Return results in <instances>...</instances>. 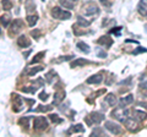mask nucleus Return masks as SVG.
<instances>
[{
    "mask_svg": "<svg viewBox=\"0 0 147 137\" xmlns=\"http://www.w3.org/2000/svg\"><path fill=\"white\" fill-rule=\"evenodd\" d=\"M12 7V4L10 0H3V9L4 10H10Z\"/></svg>",
    "mask_w": 147,
    "mask_h": 137,
    "instance_id": "c756f323",
    "label": "nucleus"
},
{
    "mask_svg": "<svg viewBox=\"0 0 147 137\" xmlns=\"http://www.w3.org/2000/svg\"><path fill=\"white\" fill-rule=\"evenodd\" d=\"M112 79H114V77H113V76H109V80L107 81V85H110V83H112Z\"/></svg>",
    "mask_w": 147,
    "mask_h": 137,
    "instance_id": "58836bf2",
    "label": "nucleus"
},
{
    "mask_svg": "<svg viewBox=\"0 0 147 137\" xmlns=\"http://www.w3.org/2000/svg\"><path fill=\"white\" fill-rule=\"evenodd\" d=\"M132 116H134V119H136L137 121H144V120H146V119H147V113L136 109V110L132 111Z\"/></svg>",
    "mask_w": 147,
    "mask_h": 137,
    "instance_id": "4468645a",
    "label": "nucleus"
},
{
    "mask_svg": "<svg viewBox=\"0 0 147 137\" xmlns=\"http://www.w3.org/2000/svg\"><path fill=\"white\" fill-rule=\"evenodd\" d=\"M52 108H53L52 105H45V107H44V105H39V108L36 109V111H44V113H45V111L52 110Z\"/></svg>",
    "mask_w": 147,
    "mask_h": 137,
    "instance_id": "2f4dec72",
    "label": "nucleus"
},
{
    "mask_svg": "<svg viewBox=\"0 0 147 137\" xmlns=\"http://www.w3.org/2000/svg\"><path fill=\"white\" fill-rule=\"evenodd\" d=\"M48 127V120L44 116H37L33 120V129L34 130H45Z\"/></svg>",
    "mask_w": 147,
    "mask_h": 137,
    "instance_id": "20e7f679",
    "label": "nucleus"
},
{
    "mask_svg": "<svg viewBox=\"0 0 147 137\" xmlns=\"http://www.w3.org/2000/svg\"><path fill=\"white\" fill-rule=\"evenodd\" d=\"M137 10H139L140 15L147 17V0H140L139 5H137Z\"/></svg>",
    "mask_w": 147,
    "mask_h": 137,
    "instance_id": "ddd939ff",
    "label": "nucleus"
},
{
    "mask_svg": "<svg viewBox=\"0 0 147 137\" xmlns=\"http://www.w3.org/2000/svg\"><path fill=\"white\" fill-rule=\"evenodd\" d=\"M97 43L103 45V47H105V48H109V47H112V44H113V38L108 37V36H103V37H100L97 40Z\"/></svg>",
    "mask_w": 147,
    "mask_h": 137,
    "instance_id": "9d476101",
    "label": "nucleus"
},
{
    "mask_svg": "<svg viewBox=\"0 0 147 137\" xmlns=\"http://www.w3.org/2000/svg\"><path fill=\"white\" fill-rule=\"evenodd\" d=\"M28 122H30V118H22L20 121H18V124L20 125H25V127L28 126Z\"/></svg>",
    "mask_w": 147,
    "mask_h": 137,
    "instance_id": "473e14b6",
    "label": "nucleus"
},
{
    "mask_svg": "<svg viewBox=\"0 0 147 137\" xmlns=\"http://www.w3.org/2000/svg\"><path fill=\"white\" fill-rule=\"evenodd\" d=\"M39 99L40 100H47L48 99V94L45 93V92H42V93L39 94Z\"/></svg>",
    "mask_w": 147,
    "mask_h": 137,
    "instance_id": "f704fd0d",
    "label": "nucleus"
},
{
    "mask_svg": "<svg viewBox=\"0 0 147 137\" xmlns=\"http://www.w3.org/2000/svg\"><path fill=\"white\" fill-rule=\"evenodd\" d=\"M112 116L114 119H117L118 121H120V122H126V120L129 119V110L126 109V107L115 108L112 111Z\"/></svg>",
    "mask_w": 147,
    "mask_h": 137,
    "instance_id": "f257e3e1",
    "label": "nucleus"
},
{
    "mask_svg": "<svg viewBox=\"0 0 147 137\" xmlns=\"http://www.w3.org/2000/svg\"><path fill=\"white\" fill-rule=\"evenodd\" d=\"M64 97H65V92L64 91H59V92H57L54 94V100H53V104H60V102L64 99Z\"/></svg>",
    "mask_w": 147,
    "mask_h": 137,
    "instance_id": "f3484780",
    "label": "nucleus"
},
{
    "mask_svg": "<svg viewBox=\"0 0 147 137\" xmlns=\"http://www.w3.org/2000/svg\"><path fill=\"white\" fill-rule=\"evenodd\" d=\"M12 104H13V111H20L22 110V107H24V100L18 94H13L12 95Z\"/></svg>",
    "mask_w": 147,
    "mask_h": 137,
    "instance_id": "423d86ee",
    "label": "nucleus"
},
{
    "mask_svg": "<svg viewBox=\"0 0 147 137\" xmlns=\"http://www.w3.org/2000/svg\"><path fill=\"white\" fill-rule=\"evenodd\" d=\"M96 53H97V56L98 58H107V53L103 52L102 48H96Z\"/></svg>",
    "mask_w": 147,
    "mask_h": 137,
    "instance_id": "7c9ffc66",
    "label": "nucleus"
},
{
    "mask_svg": "<svg viewBox=\"0 0 147 137\" xmlns=\"http://www.w3.org/2000/svg\"><path fill=\"white\" fill-rule=\"evenodd\" d=\"M103 80V74H96L93 76H91L87 79V83H90V85H98Z\"/></svg>",
    "mask_w": 147,
    "mask_h": 137,
    "instance_id": "f8f14e48",
    "label": "nucleus"
},
{
    "mask_svg": "<svg viewBox=\"0 0 147 137\" xmlns=\"http://www.w3.org/2000/svg\"><path fill=\"white\" fill-rule=\"evenodd\" d=\"M52 16L57 20H69L71 17V13L69 11L63 10V9H60L59 6H55L52 10Z\"/></svg>",
    "mask_w": 147,
    "mask_h": 137,
    "instance_id": "f03ea898",
    "label": "nucleus"
},
{
    "mask_svg": "<svg viewBox=\"0 0 147 137\" xmlns=\"http://www.w3.org/2000/svg\"><path fill=\"white\" fill-rule=\"evenodd\" d=\"M77 24H79L80 26H82V27H85V28H86V27H88V26L91 25V22H90V21H87V20H85L84 17L79 16V17H77Z\"/></svg>",
    "mask_w": 147,
    "mask_h": 137,
    "instance_id": "5701e85b",
    "label": "nucleus"
},
{
    "mask_svg": "<svg viewBox=\"0 0 147 137\" xmlns=\"http://www.w3.org/2000/svg\"><path fill=\"white\" fill-rule=\"evenodd\" d=\"M59 3L65 9H74V6H75V4H74V1H71V0H59Z\"/></svg>",
    "mask_w": 147,
    "mask_h": 137,
    "instance_id": "4be33fe9",
    "label": "nucleus"
},
{
    "mask_svg": "<svg viewBox=\"0 0 147 137\" xmlns=\"http://www.w3.org/2000/svg\"><path fill=\"white\" fill-rule=\"evenodd\" d=\"M85 15L86 16H93V15H97L99 12V7L96 5V4H88L86 7H85Z\"/></svg>",
    "mask_w": 147,
    "mask_h": 137,
    "instance_id": "6e6552de",
    "label": "nucleus"
},
{
    "mask_svg": "<svg viewBox=\"0 0 147 137\" xmlns=\"http://www.w3.org/2000/svg\"><path fill=\"white\" fill-rule=\"evenodd\" d=\"M139 105H140V107H144L145 109H147V103H146V102H141Z\"/></svg>",
    "mask_w": 147,
    "mask_h": 137,
    "instance_id": "4c0bfd02",
    "label": "nucleus"
},
{
    "mask_svg": "<svg viewBox=\"0 0 147 137\" xmlns=\"http://www.w3.org/2000/svg\"><path fill=\"white\" fill-rule=\"evenodd\" d=\"M85 129H84V126H82L81 124H77V125H74L71 126L70 129H69L66 131V135H71V134H77V132H84Z\"/></svg>",
    "mask_w": 147,
    "mask_h": 137,
    "instance_id": "dca6fc26",
    "label": "nucleus"
},
{
    "mask_svg": "<svg viewBox=\"0 0 147 137\" xmlns=\"http://www.w3.org/2000/svg\"><path fill=\"white\" fill-rule=\"evenodd\" d=\"M86 64H88V61L85 60V59H76L75 61H72L71 62V67H79V66H84L86 65Z\"/></svg>",
    "mask_w": 147,
    "mask_h": 137,
    "instance_id": "aec40b11",
    "label": "nucleus"
},
{
    "mask_svg": "<svg viewBox=\"0 0 147 137\" xmlns=\"http://www.w3.org/2000/svg\"><path fill=\"white\" fill-rule=\"evenodd\" d=\"M99 1H100V4H102L105 9H107V10H109V7L112 6V4H110L109 1H107V0H99Z\"/></svg>",
    "mask_w": 147,
    "mask_h": 137,
    "instance_id": "72a5a7b5",
    "label": "nucleus"
},
{
    "mask_svg": "<svg viewBox=\"0 0 147 137\" xmlns=\"http://www.w3.org/2000/svg\"><path fill=\"white\" fill-rule=\"evenodd\" d=\"M141 52H147V49L146 48H141V47H139V49H136L135 52H134V54H139V53H141Z\"/></svg>",
    "mask_w": 147,
    "mask_h": 137,
    "instance_id": "c9c22d12",
    "label": "nucleus"
},
{
    "mask_svg": "<svg viewBox=\"0 0 147 137\" xmlns=\"http://www.w3.org/2000/svg\"><path fill=\"white\" fill-rule=\"evenodd\" d=\"M71 1H74V3H75V1H77V0H71Z\"/></svg>",
    "mask_w": 147,
    "mask_h": 137,
    "instance_id": "ea45409f",
    "label": "nucleus"
},
{
    "mask_svg": "<svg viewBox=\"0 0 147 137\" xmlns=\"http://www.w3.org/2000/svg\"><path fill=\"white\" fill-rule=\"evenodd\" d=\"M57 76V74H55L54 70H50L47 75H45V80H47L48 83H53V77Z\"/></svg>",
    "mask_w": 147,
    "mask_h": 137,
    "instance_id": "a878e982",
    "label": "nucleus"
},
{
    "mask_svg": "<svg viewBox=\"0 0 147 137\" xmlns=\"http://www.w3.org/2000/svg\"><path fill=\"white\" fill-rule=\"evenodd\" d=\"M91 136H104V132H103V130L100 129V127H96V129L92 131Z\"/></svg>",
    "mask_w": 147,
    "mask_h": 137,
    "instance_id": "cd10ccee",
    "label": "nucleus"
},
{
    "mask_svg": "<svg viewBox=\"0 0 147 137\" xmlns=\"http://www.w3.org/2000/svg\"><path fill=\"white\" fill-rule=\"evenodd\" d=\"M42 70H43V67H42V66H37V67H33V68H32L31 71H28V74H27V75H28V76H33V75L37 74V72H39V71H42Z\"/></svg>",
    "mask_w": 147,
    "mask_h": 137,
    "instance_id": "c85d7f7f",
    "label": "nucleus"
},
{
    "mask_svg": "<svg viewBox=\"0 0 147 137\" xmlns=\"http://www.w3.org/2000/svg\"><path fill=\"white\" fill-rule=\"evenodd\" d=\"M105 102L108 103L109 107H115L118 100H117V97L113 93H109V94H107V97H105Z\"/></svg>",
    "mask_w": 147,
    "mask_h": 137,
    "instance_id": "a211bd4d",
    "label": "nucleus"
},
{
    "mask_svg": "<svg viewBox=\"0 0 147 137\" xmlns=\"http://www.w3.org/2000/svg\"><path fill=\"white\" fill-rule=\"evenodd\" d=\"M17 45L20 48H27V47H30L31 45V40L26 37V36H20V37L17 38Z\"/></svg>",
    "mask_w": 147,
    "mask_h": 137,
    "instance_id": "9b49d317",
    "label": "nucleus"
},
{
    "mask_svg": "<svg viewBox=\"0 0 147 137\" xmlns=\"http://www.w3.org/2000/svg\"><path fill=\"white\" fill-rule=\"evenodd\" d=\"M76 47H77V48H79V49L81 50V52H84L85 54H88V53L91 52V49H90V47H88V45H87L86 43H84V42H79V43H77V44H76Z\"/></svg>",
    "mask_w": 147,
    "mask_h": 137,
    "instance_id": "6ab92c4d",
    "label": "nucleus"
},
{
    "mask_svg": "<svg viewBox=\"0 0 147 137\" xmlns=\"http://www.w3.org/2000/svg\"><path fill=\"white\" fill-rule=\"evenodd\" d=\"M120 31H121V27H115V30H112L110 32H112V33H115V34H119Z\"/></svg>",
    "mask_w": 147,
    "mask_h": 137,
    "instance_id": "e433bc0d",
    "label": "nucleus"
},
{
    "mask_svg": "<svg viewBox=\"0 0 147 137\" xmlns=\"http://www.w3.org/2000/svg\"><path fill=\"white\" fill-rule=\"evenodd\" d=\"M132 102H134V95L127 94L120 99V107H127V105H130V104H132Z\"/></svg>",
    "mask_w": 147,
    "mask_h": 137,
    "instance_id": "2eb2a0df",
    "label": "nucleus"
},
{
    "mask_svg": "<svg viewBox=\"0 0 147 137\" xmlns=\"http://www.w3.org/2000/svg\"><path fill=\"white\" fill-rule=\"evenodd\" d=\"M26 20H27V22H28V25L31 27H33L37 24V21H38V16L37 15H27Z\"/></svg>",
    "mask_w": 147,
    "mask_h": 137,
    "instance_id": "412c9836",
    "label": "nucleus"
},
{
    "mask_svg": "<svg viewBox=\"0 0 147 137\" xmlns=\"http://www.w3.org/2000/svg\"><path fill=\"white\" fill-rule=\"evenodd\" d=\"M49 119L52 120V122H54V124H60V122H63V119L59 118V115H57V114H50Z\"/></svg>",
    "mask_w": 147,
    "mask_h": 137,
    "instance_id": "b1692460",
    "label": "nucleus"
},
{
    "mask_svg": "<svg viewBox=\"0 0 147 137\" xmlns=\"http://www.w3.org/2000/svg\"><path fill=\"white\" fill-rule=\"evenodd\" d=\"M126 127H127V130L129 131H131V132H135L137 131V129H139V122H137L136 119H127L126 120Z\"/></svg>",
    "mask_w": 147,
    "mask_h": 137,
    "instance_id": "1a4fd4ad",
    "label": "nucleus"
},
{
    "mask_svg": "<svg viewBox=\"0 0 147 137\" xmlns=\"http://www.w3.org/2000/svg\"><path fill=\"white\" fill-rule=\"evenodd\" d=\"M105 129H107L109 132H112L113 135L121 134V126L119 124H117V122H113V121H107L105 122Z\"/></svg>",
    "mask_w": 147,
    "mask_h": 137,
    "instance_id": "39448f33",
    "label": "nucleus"
},
{
    "mask_svg": "<svg viewBox=\"0 0 147 137\" xmlns=\"http://www.w3.org/2000/svg\"><path fill=\"white\" fill-rule=\"evenodd\" d=\"M9 22H10V16L9 15H3L1 16V26L3 27H7Z\"/></svg>",
    "mask_w": 147,
    "mask_h": 137,
    "instance_id": "bb28decb",
    "label": "nucleus"
},
{
    "mask_svg": "<svg viewBox=\"0 0 147 137\" xmlns=\"http://www.w3.org/2000/svg\"><path fill=\"white\" fill-rule=\"evenodd\" d=\"M104 120V115L98 111H93L90 114V116L86 118V121L88 125H98L99 122H102Z\"/></svg>",
    "mask_w": 147,
    "mask_h": 137,
    "instance_id": "7ed1b4c3",
    "label": "nucleus"
},
{
    "mask_svg": "<svg viewBox=\"0 0 147 137\" xmlns=\"http://www.w3.org/2000/svg\"><path fill=\"white\" fill-rule=\"evenodd\" d=\"M22 27H24V22H22V20H15L10 26V34L11 36L17 34L18 32L22 30Z\"/></svg>",
    "mask_w": 147,
    "mask_h": 137,
    "instance_id": "0eeeda50",
    "label": "nucleus"
},
{
    "mask_svg": "<svg viewBox=\"0 0 147 137\" xmlns=\"http://www.w3.org/2000/svg\"><path fill=\"white\" fill-rule=\"evenodd\" d=\"M44 55H45V52H40V53H38V54H37V55L33 58V60L31 61V65H33V64L40 61V60H42V58H43Z\"/></svg>",
    "mask_w": 147,
    "mask_h": 137,
    "instance_id": "393cba45",
    "label": "nucleus"
},
{
    "mask_svg": "<svg viewBox=\"0 0 147 137\" xmlns=\"http://www.w3.org/2000/svg\"><path fill=\"white\" fill-rule=\"evenodd\" d=\"M145 94H146V95H147V91H146V92H145Z\"/></svg>",
    "mask_w": 147,
    "mask_h": 137,
    "instance_id": "a19ab883",
    "label": "nucleus"
}]
</instances>
